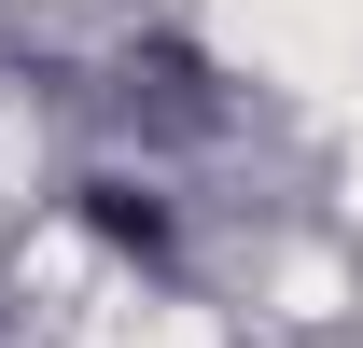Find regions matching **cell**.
Returning <instances> with one entry per match:
<instances>
[{
	"label": "cell",
	"mask_w": 363,
	"mask_h": 348,
	"mask_svg": "<svg viewBox=\"0 0 363 348\" xmlns=\"http://www.w3.org/2000/svg\"><path fill=\"white\" fill-rule=\"evenodd\" d=\"M98 237H112V251H154L168 223H154V195H126V181H98Z\"/></svg>",
	"instance_id": "obj_1"
}]
</instances>
